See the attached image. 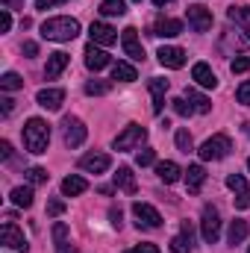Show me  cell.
<instances>
[{
    "instance_id": "cell-53",
    "label": "cell",
    "mask_w": 250,
    "mask_h": 253,
    "mask_svg": "<svg viewBox=\"0 0 250 253\" xmlns=\"http://www.w3.org/2000/svg\"><path fill=\"white\" fill-rule=\"evenodd\" d=\"M135 3H141V0H135Z\"/></svg>"
},
{
    "instance_id": "cell-55",
    "label": "cell",
    "mask_w": 250,
    "mask_h": 253,
    "mask_svg": "<svg viewBox=\"0 0 250 253\" xmlns=\"http://www.w3.org/2000/svg\"><path fill=\"white\" fill-rule=\"evenodd\" d=\"M248 253H250V248H248Z\"/></svg>"
},
{
    "instance_id": "cell-26",
    "label": "cell",
    "mask_w": 250,
    "mask_h": 253,
    "mask_svg": "<svg viewBox=\"0 0 250 253\" xmlns=\"http://www.w3.org/2000/svg\"><path fill=\"white\" fill-rule=\"evenodd\" d=\"M183 97H186L188 103L194 106V112H197V115H206V112L212 109V103H209V97H203V94H200L197 88H186V94H183Z\"/></svg>"
},
{
    "instance_id": "cell-16",
    "label": "cell",
    "mask_w": 250,
    "mask_h": 253,
    "mask_svg": "<svg viewBox=\"0 0 250 253\" xmlns=\"http://www.w3.org/2000/svg\"><path fill=\"white\" fill-rule=\"evenodd\" d=\"M159 62L165 65V68H183L186 65V50L183 47H171V44H165V47H159Z\"/></svg>"
},
{
    "instance_id": "cell-6",
    "label": "cell",
    "mask_w": 250,
    "mask_h": 253,
    "mask_svg": "<svg viewBox=\"0 0 250 253\" xmlns=\"http://www.w3.org/2000/svg\"><path fill=\"white\" fill-rule=\"evenodd\" d=\"M144 138H147V129L141 124H126V129L112 141V147H115V150H132V147H138Z\"/></svg>"
},
{
    "instance_id": "cell-37",
    "label": "cell",
    "mask_w": 250,
    "mask_h": 253,
    "mask_svg": "<svg viewBox=\"0 0 250 253\" xmlns=\"http://www.w3.org/2000/svg\"><path fill=\"white\" fill-rule=\"evenodd\" d=\"M174 138H177V147H180L183 153H188V150L194 147V141H191V132H188V129H177V135H174Z\"/></svg>"
},
{
    "instance_id": "cell-11",
    "label": "cell",
    "mask_w": 250,
    "mask_h": 253,
    "mask_svg": "<svg viewBox=\"0 0 250 253\" xmlns=\"http://www.w3.org/2000/svg\"><path fill=\"white\" fill-rule=\"evenodd\" d=\"M121 44H124V53L129 59L144 62V47H141V42H138V30H135V27H126L124 33H121Z\"/></svg>"
},
{
    "instance_id": "cell-40",
    "label": "cell",
    "mask_w": 250,
    "mask_h": 253,
    "mask_svg": "<svg viewBox=\"0 0 250 253\" xmlns=\"http://www.w3.org/2000/svg\"><path fill=\"white\" fill-rule=\"evenodd\" d=\"M236 97H239V103H245V106H250V80H248V83H242V85H239Z\"/></svg>"
},
{
    "instance_id": "cell-7",
    "label": "cell",
    "mask_w": 250,
    "mask_h": 253,
    "mask_svg": "<svg viewBox=\"0 0 250 253\" xmlns=\"http://www.w3.org/2000/svg\"><path fill=\"white\" fill-rule=\"evenodd\" d=\"M62 135H65V144H68V147H80V144L85 141L88 129H85V124H83L80 118H74V115H65V121H62Z\"/></svg>"
},
{
    "instance_id": "cell-54",
    "label": "cell",
    "mask_w": 250,
    "mask_h": 253,
    "mask_svg": "<svg viewBox=\"0 0 250 253\" xmlns=\"http://www.w3.org/2000/svg\"><path fill=\"white\" fill-rule=\"evenodd\" d=\"M126 253H132V251H126Z\"/></svg>"
},
{
    "instance_id": "cell-28",
    "label": "cell",
    "mask_w": 250,
    "mask_h": 253,
    "mask_svg": "<svg viewBox=\"0 0 250 253\" xmlns=\"http://www.w3.org/2000/svg\"><path fill=\"white\" fill-rule=\"evenodd\" d=\"M53 242H56V253H71L68 224H62V221H56V224H53Z\"/></svg>"
},
{
    "instance_id": "cell-43",
    "label": "cell",
    "mask_w": 250,
    "mask_h": 253,
    "mask_svg": "<svg viewBox=\"0 0 250 253\" xmlns=\"http://www.w3.org/2000/svg\"><path fill=\"white\" fill-rule=\"evenodd\" d=\"M59 3H68V0H36V9H53Z\"/></svg>"
},
{
    "instance_id": "cell-3",
    "label": "cell",
    "mask_w": 250,
    "mask_h": 253,
    "mask_svg": "<svg viewBox=\"0 0 250 253\" xmlns=\"http://www.w3.org/2000/svg\"><path fill=\"white\" fill-rule=\"evenodd\" d=\"M230 150H233V141H230V135H224V132H218V135H212V138H206L203 144H200V159H206V162H218V159H227L230 156Z\"/></svg>"
},
{
    "instance_id": "cell-38",
    "label": "cell",
    "mask_w": 250,
    "mask_h": 253,
    "mask_svg": "<svg viewBox=\"0 0 250 253\" xmlns=\"http://www.w3.org/2000/svg\"><path fill=\"white\" fill-rule=\"evenodd\" d=\"M230 71H233V74H248L250 71V56H236V59L230 62Z\"/></svg>"
},
{
    "instance_id": "cell-20",
    "label": "cell",
    "mask_w": 250,
    "mask_h": 253,
    "mask_svg": "<svg viewBox=\"0 0 250 253\" xmlns=\"http://www.w3.org/2000/svg\"><path fill=\"white\" fill-rule=\"evenodd\" d=\"M180 33H183V21H177V18H159L153 27V36H159V39H174Z\"/></svg>"
},
{
    "instance_id": "cell-10",
    "label": "cell",
    "mask_w": 250,
    "mask_h": 253,
    "mask_svg": "<svg viewBox=\"0 0 250 253\" xmlns=\"http://www.w3.org/2000/svg\"><path fill=\"white\" fill-rule=\"evenodd\" d=\"M0 245H6V248H12V251H24L27 253V239H24V233L12 224V221H6L3 227H0Z\"/></svg>"
},
{
    "instance_id": "cell-24",
    "label": "cell",
    "mask_w": 250,
    "mask_h": 253,
    "mask_svg": "<svg viewBox=\"0 0 250 253\" xmlns=\"http://www.w3.org/2000/svg\"><path fill=\"white\" fill-rule=\"evenodd\" d=\"M180 174H183V171H180L177 162H159V165H156V177H159L165 186H174V183L180 180Z\"/></svg>"
},
{
    "instance_id": "cell-35",
    "label": "cell",
    "mask_w": 250,
    "mask_h": 253,
    "mask_svg": "<svg viewBox=\"0 0 250 253\" xmlns=\"http://www.w3.org/2000/svg\"><path fill=\"white\" fill-rule=\"evenodd\" d=\"M27 183H30V186H42V183H47V171L39 168V165L27 168Z\"/></svg>"
},
{
    "instance_id": "cell-22",
    "label": "cell",
    "mask_w": 250,
    "mask_h": 253,
    "mask_svg": "<svg viewBox=\"0 0 250 253\" xmlns=\"http://www.w3.org/2000/svg\"><path fill=\"white\" fill-rule=\"evenodd\" d=\"M165 91H168V80L153 77V80H150V94H153V112H156V115L165 109Z\"/></svg>"
},
{
    "instance_id": "cell-46",
    "label": "cell",
    "mask_w": 250,
    "mask_h": 253,
    "mask_svg": "<svg viewBox=\"0 0 250 253\" xmlns=\"http://www.w3.org/2000/svg\"><path fill=\"white\" fill-rule=\"evenodd\" d=\"M0 156L3 159H12V144L9 141H0Z\"/></svg>"
},
{
    "instance_id": "cell-14",
    "label": "cell",
    "mask_w": 250,
    "mask_h": 253,
    "mask_svg": "<svg viewBox=\"0 0 250 253\" xmlns=\"http://www.w3.org/2000/svg\"><path fill=\"white\" fill-rule=\"evenodd\" d=\"M109 165H112V159L106 153H85L80 159V168L88 174H103V171H109Z\"/></svg>"
},
{
    "instance_id": "cell-36",
    "label": "cell",
    "mask_w": 250,
    "mask_h": 253,
    "mask_svg": "<svg viewBox=\"0 0 250 253\" xmlns=\"http://www.w3.org/2000/svg\"><path fill=\"white\" fill-rule=\"evenodd\" d=\"M171 106H174V112H177L180 118H188V115L194 112V106L188 103L186 97H174V100H171Z\"/></svg>"
},
{
    "instance_id": "cell-21",
    "label": "cell",
    "mask_w": 250,
    "mask_h": 253,
    "mask_svg": "<svg viewBox=\"0 0 250 253\" xmlns=\"http://www.w3.org/2000/svg\"><path fill=\"white\" fill-rule=\"evenodd\" d=\"M68 62H71V59H68V53H62V50L50 53V56H47V65H44V77H47V80H56L65 68H68Z\"/></svg>"
},
{
    "instance_id": "cell-42",
    "label": "cell",
    "mask_w": 250,
    "mask_h": 253,
    "mask_svg": "<svg viewBox=\"0 0 250 253\" xmlns=\"http://www.w3.org/2000/svg\"><path fill=\"white\" fill-rule=\"evenodd\" d=\"M12 30V15H9V9H3L0 12V33H9Z\"/></svg>"
},
{
    "instance_id": "cell-34",
    "label": "cell",
    "mask_w": 250,
    "mask_h": 253,
    "mask_svg": "<svg viewBox=\"0 0 250 253\" xmlns=\"http://www.w3.org/2000/svg\"><path fill=\"white\" fill-rule=\"evenodd\" d=\"M109 88H112L109 80H88V83H85V94H91V97H94V94H106Z\"/></svg>"
},
{
    "instance_id": "cell-9",
    "label": "cell",
    "mask_w": 250,
    "mask_h": 253,
    "mask_svg": "<svg viewBox=\"0 0 250 253\" xmlns=\"http://www.w3.org/2000/svg\"><path fill=\"white\" fill-rule=\"evenodd\" d=\"M227 189L236 194V209L239 212H245L250 206V189H248V180L242 177V174H230L227 177Z\"/></svg>"
},
{
    "instance_id": "cell-17",
    "label": "cell",
    "mask_w": 250,
    "mask_h": 253,
    "mask_svg": "<svg viewBox=\"0 0 250 253\" xmlns=\"http://www.w3.org/2000/svg\"><path fill=\"white\" fill-rule=\"evenodd\" d=\"M227 18H230V24H236L245 33V39L250 42V9L248 6H230L227 9Z\"/></svg>"
},
{
    "instance_id": "cell-50",
    "label": "cell",
    "mask_w": 250,
    "mask_h": 253,
    "mask_svg": "<svg viewBox=\"0 0 250 253\" xmlns=\"http://www.w3.org/2000/svg\"><path fill=\"white\" fill-rule=\"evenodd\" d=\"M153 3H156V6H165V3H171V0H153Z\"/></svg>"
},
{
    "instance_id": "cell-27",
    "label": "cell",
    "mask_w": 250,
    "mask_h": 253,
    "mask_svg": "<svg viewBox=\"0 0 250 253\" xmlns=\"http://www.w3.org/2000/svg\"><path fill=\"white\" fill-rule=\"evenodd\" d=\"M85 189H88V183H85L83 177H77V174H71V177L62 180V194L65 197H77V194H83Z\"/></svg>"
},
{
    "instance_id": "cell-18",
    "label": "cell",
    "mask_w": 250,
    "mask_h": 253,
    "mask_svg": "<svg viewBox=\"0 0 250 253\" xmlns=\"http://www.w3.org/2000/svg\"><path fill=\"white\" fill-rule=\"evenodd\" d=\"M191 80H194L197 85H203V88H215V85H218L215 71H212L206 62H197L194 68H191Z\"/></svg>"
},
{
    "instance_id": "cell-1",
    "label": "cell",
    "mask_w": 250,
    "mask_h": 253,
    "mask_svg": "<svg viewBox=\"0 0 250 253\" xmlns=\"http://www.w3.org/2000/svg\"><path fill=\"white\" fill-rule=\"evenodd\" d=\"M77 36H80V21L77 18L59 15V18H47L42 24V39H47V42H71Z\"/></svg>"
},
{
    "instance_id": "cell-19",
    "label": "cell",
    "mask_w": 250,
    "mask_h": 253,
    "mask_svg": "<svg viewBox=\"0 0 250 253\" xmlns=\"http://www.w3.org/2000/svg\"><path fill=\"white\" fill-rule=\"evenodd\" d=\"M36 100H39V106H44V109L56 112V109L62 106V100H65V91H62V88H42V91L36 94Z\"/></svg>"
},
{
    "instance_id": "cell-12",
    "label": "cell",
    "mask_w": 250,
    "mask_h": 253,
    "mask_svg": "<svg viewBox=\"0 0 250 253\" xmlns=\"http://www.w3.org/2000/svg\"><path fill=\"white\" fill-rule=\"evenodd\" d=\"M88 36H91V42L100 44V47H109V44L118 42V33H115L109 24H103V21H94V24L88 27Z\"/></svg>"
},
{
    "instance_id": "cell-33",
    "label": "cell",
    "mask_w": 250,
    "mask_h": 253,
    "mask_svg": "<svg viewBox=\"0 0 250 253\" xmlns=\"http://www.w3.org/2000/svg\"><path fill=\"white\" fill-rule=\"evenodd\" d=\"M0 88H3V91H18V88H24V80H21L15 71H9V74L0 77Z\"/></svg>"
},
{
    "instance_id": "cell-31",
    "label": "cell",
    "mask_w": 250,
    "mask_h": 253,
    "mask_svg": "<svg viewBox=\"0 0 250 253\" xmlns=\"http://www.w3.org/2000/svg\"><path fill=\"white\" fill-rule=\"evenodd\" d=\"M12 203L15 206H21V209H30L33 206V189L30 186H18V189H12Z\"/></svg>"
},
{
    "instance_id": "cell-49",
    "label": "cell",
    "mask_w": 250,
    "mask_h": 253,
    "mask_svg": "<svg viewBox=\"0 0 250 253\" xmlns=\"http://www.w3.org/2000/svg\"><path fill=\"white\" fill-rule=\"evenodd\" d=\"M3 3H6V9H12V6H15V0H3Z\"/></svg>"
},
{
    "instance_id": "cell-44",
    "label": "cell",
    "mask_w": 250,
    "mask_h": 253,
    "mask_svg": "<svg viewBox=\"0 0 250 253\" xmlns=\"http://www.w3.org/2000/svg\"><path fill=\"white\" fill-rule=\"evenodd\" d=\"M109 218H112V227H118V230H121V209H118V206H112V209H109Z\"/></svg>"
},
{
    "instance_id": "cell-2",
    "label": "cell",
    "mask_w": 250,
    "mask_h": 253,
    "mask_svg": "<svg viewBox=\"0 0 250 253\" xmlns=\"http://www.w3.org/2000/svg\"><path fill=\"white\" fill-rule=\"evenodd\" d=\"M47 144H50V126L42 118H30L24 126V147L30 153H47Z\"/></svg>"
},
{
    "instance_id": "cell-5",
    "label": "cell",
    "mask_w": 250,
    "mask_h": 253,
    "mask_svg": "<svg viewBox=\"0 0 250 253\" xmlns=\"http://www.w3.org/2000/svg\"><path fill=\"white\" fill-rule=\"evenodd\" d=\"M132 215H135V224L144 227V230H156V227H162V215H159L150 203L135 200V203H132Z\"/></svg>"
},
{
    "instance_id": "cell-45",
    "label": "cell",
    "mask_w": 250,
    "mask_h": 253,
    "mask_svg": "<svg viewBox=\"0 0 250 253\" xmlns=\"http://www.w3.org/2000/svg\"><path fill=\"white\" fill-rule=\"evenodd\" d=\"M39 53V44L36 42H24V56H36Z\"/></svg>"
},
{
    "instance_id": "cell-8",
    "label": "cell",
    "mask_w": 250,
    "mask_h": 253,
    "mask_svg": "<svg viewBox=\"0 0 250 253\" xmlns=\"http://www.w3.org/2000/svg\"><path fill=\"white\" fill-rule=\"evenodd\" d=\"M186 18H188V27L194 30V33H209L212 30V12L206 9V6H188L186 9Z\"/></svg>"
},
{
    "instance_id": "cell-23",
    "label": "cell",
    "mask_w": 250,
    "mask_h": 253,
    "mask_svg": "<svg viewBox=\"0 0 250 253\" xmlns=\"http://www.w3.org/2000/svg\"><path fill=\"white\" fill-rule=\"evenodd\" d=\"M115 186L121 191H126V194H135L138 191V183H135V174H132V168H118L115 171Z\"/></svg>"
},
{
    "instance_id": "cell-47",
    "label": "cell",
    "mask_w": 250,
    "mask_h": 253,
    "mask_svg": "<svg viewBox=\"0 0 250 253\" xmlns=\"http://www.w3.org/2000/svg\"><path fill=\"white\" fill-rule=\"evenodd\" d=\"M132 253H159V248H156V245H138Z\"/></svg>"
},
{
    "instance_id": "cell-51",
    "label": "cell",
    "mask_w": 250,
    "mask_h": 253,
    "mask_svg": "<svg viewBox=\"0 0 250 253\" xmlns=\"http://www.w3.org/2000/svg\"><path fill=\"white\" fill-rule=\"evenodd\" d=\"M245 129H248V135H250V124H245Z\"/></svg>"
},
{
    "instance_id": "cell-52",
    "label": "cell",
    "mask_w": 250,
    "mask_h": 253,
    "mask_svg": "<svg viewBox=\"0 0 250 253\" xmlns=\"http://www.w3.org/2000/svg\"><path fill=\"white\" fill-rule=\"evenodd\" d=\"M248 171H250V159H248Z\"/></svg>"
},
{
    "instance_id": "cell-39",
    "label": "cell",
    "mask_w": 250,
    "mask_h": 253,
    "mask_svg": "<svg viewBox=\"0 0 250 253\" xmlns=\"http://www.w3.org/2000/svg\"><path fill=\"white\" fill-rule=\"evenodd\" d=\"M135 162H138L141 168H144V165H153V162H156V150H153V147H144V150H138Z\"/></svg>"
},
{
    "instance_id": "cell-30",
    "label": "cell",
    "mask_w": 250,
    "mask_h": 253,
    "mask_svg": "<svg viewBox=\"0 0 250 253\" xmlns=\"http://www.w3.org/2000/svg\"><path fill=\"white\" fill-rule=\"evenodd\" d=\"M248 230H250L248 221H233V224H230V233H227V242H230L233 248L242 245V242L248 239Z\"/></svg>"
},
{
    "instance_id": "cell-15",
    "label": "cell",
    "mask_w": 250,
    "mask_h": 253,
    "mask_svg": "<svg viewBox=\"0 0 250 253\" xmlns=\"http://www.w3.org/2000/svg\"><path fill=\"white\" fill-rule=\"evenodd\" d=\"M109 62H112V59H109L106 50H100V44L91 42V44L85 47V68H88V71H103Z\"/></svg>"
},
{
    "instance_id": "cell-25",
    "label": "cell",
    "mask_w": 250,
    "mask_h": 253,
    "mask_svg": "<svg viewBox=\"0 0 250 253\" xmlns=\"http://www.w3.org/2000/svg\"><path fill=\"white\" fill-rule=\"evenodd\" d=\"M203 183H206V171H203V165H188L186 171V186L191 194H197V191L203 189Z\"/></svg>"
},
{
    "instance_id": "cell-41",
    "label": "cell",
    "mask_w": 250,
    "mask_h": 253,
    "mask_svg": "<svg viewBox=\"0 0 250 253\" xmlns=\"http://www.w3.org/2000/svg\"><path fill=\"white\" fill-rule=\"evenodd\" d=\"M62 212H65V200L56 197V200H50V203H47V215H53V218H56V215H62Z\"/></svg>"
},
{
    "instance_id": "cell-32",
    "label": "cell",
    "mask_w": 250,
    "mask_h": 253,
    "mask_svg": "<svg viewBox=\"0 0 250 253\" xmlns=\"http://www.w3.org/2000/svg\"><path fill=\"white\" fill-rule=\"evenodd\" d=\"M124 12H126L124 0H103V3H100V15H106V18H112V15H124Z\"/></svg>"
},
{
    "instance_id": "cell-13",
    "label": "cell",
    "mask_w": 250,
    "mask_h": 253,
    "mask_svg": "<svg viewBox=\"0 0 250 253\" xmlns=\"http://www.w3.org/2000/svg\"><path fill=\"white\" fill-rule=\"evenodd\" d=\"M171 251L174 253H191L194 251V227L183 221V227H180V236H174L171 239Z\"/></svg>"
},
{
    "instance_id": "cell-48",
    "label": "cell",
    "mask_w": 250,
    "mask_h": 253,
    "mask_svg": "<svg viewBox=\"0 0 250 253\" xmlns=\"http://www.w3.org/2000/svg\"><path fill=\"white\" fill-rule=\"evenodd\" d=\"M0 103H3V115H9V112H12V106H15V100H12V97H3Z\"/></svg>"
},
{
    "instance_id": "cell-4",
    "label": "cell",
    "mask_w": 250,
    "mask_h": 253,
    "mask_svg": "<svg viewBox=\"0 0 250 253\" xmlns=\"http://www.w3.org/2000/svg\"><path fill=\"white\" fill-rule=\"evenodd\" d=\"M200 233H203V242L206 245H215L221 239V215L215 206H203V215H200Z\"/></svg>"
},
{
    "instance_id": "cell-29",
    "label": "cell",
    "mask_w": 250,
    "mask_h": 253,
    "mask_svg": "<svg viewBox=\"0 0 250 253\" xmlns=\"http://www.w3.org/2000/svg\"><path fill=\"white\" fill-rule=\"evenodd\" d=\"M112 80L135 83V80H138V74H135V68H132L129 62H115V65H112Z\"/></svg>"
}]
</instances>
